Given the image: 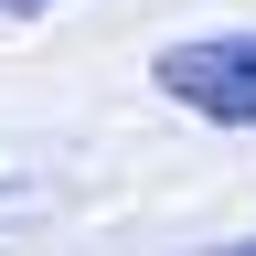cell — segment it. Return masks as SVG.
<instances>
[{
    "label": "cell",
    "instance_id": "6da1fadb",
    "mask_svg": "<svg viewBox=\"0 0 256 256\" xmlns=\"http://www.w3.org/2000/svg\"><path fill=\"white\" fill-rule=\"evenodd\" d=\"M160 96L203 128H256V32H192V43H160Z\"/></svg>",
    "mask_w": 256,
    "mask_h": 256
},
{
    "label": "cell",
    "instance_id": "3957f363",
    "mask_svg": "<svg viewBox=\"0 0 256 256\" xmlns=\"http://www.w3.org/2000/svg\"><path fill=\"white\" fill-rule=\"evenodd\" d=\"M224 256H256V246H224Z\"/></svg>",
    "mask_w": 256,
    "mask_h": 256
},
{
    "label": "cell",
    "instance_id": "7a4b0ae2",
    "mask_svg": "<svg viewBox=\"0 0 256 256\" xmlns=\"http://www.w3.org/2000/svg\"><path fill=\"white\" fill-rule=\"evenodd\" d=\"M0 11H43V0H0Z\"/></svg>",
    "mask_w": 256,
    "mask_h": 256
}]
</instances>
